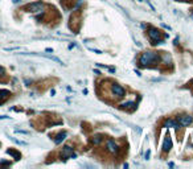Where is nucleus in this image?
Masks as SVG:
<instances>
[{
    "label": "nucleus",
    "instance_id": "f257e3e1",
    "mask_svg": "<svg viewBox=\"0 0 193 169\" xmlns=\"http://www.w3.org/2000/svg\"><path fill=\"white\" fill-rule=\"evenodd\" d=\"M160 60H162V57L156 53V52H144L140 56L139 62H140V65H143V66H150L152 63H159Z\"/></svg>",
    "mask_w": 193,
    "mask_h": 169
},
{
    "label": "nucleus",
    "instance_id": "f03ea898",
    "mask_svg": "<svg viewBox=\"0 0 193 169\" xmlns=\"http://www.w3.org/2000/svg\"><path fill=\"white\" fill-rule=\"evenodd\" d=\"M148 36H150V38L152 41H155V44H160V42H163V40H162V32H160L159 29L153 28V27L148 29Z\"/></svg>",
    "mask_w": 193,
    "mask_h": 169
},
{
    "label": "nucleus",
    "instance_id": "7ed1b4c3",
    "mask_svg": "<svg viewBox=\"0 0 193 169\" xmlns=\"http://www.w3.org/2000/svg\"><path fill=\"white\" fill-rule=\"evenodd\" d=\"M42 8H44V4L41 3V1H34V3H31V4H28V5L24 7L25 11H28V12H33V13L41 12Z\"/></svg>",
    "mask_w": 193,
    "mask_h": 169
},
{
    "label": "nucleus",
    "instance_id": "20e7f679",
    "mask_svg": "<svg viewBox=\"0 0 193 169\" xmlns=\"http://www.w3.org/2000/svg\"><path fill=\"white\" fill-rule=\"evenodd\" d=\"M177 123L181 127H188L193 123V116L190 115H180L177 116Z\"/></svg>",
    "mask_w": 193,
    "mask_h": 169
},
{
    "label": "nucleus",
    "instance_id": "39448f33",
    "mask_svg": "<svg viewBox=\"0 0 193 169\" xmlns=\"http://www.w3.org/2000/svg\"><path fill=\"white\" fill-rule=\"evenodd\" d=\"M111 91H112V94H114V97H116V98H123L126 95L125 89L122 87L120 84H118V83L112 84V86H111Z\"/></svg>",
    "mask_w": 193,
    "mask_h": 169
},
{
    "label": "nucleus",
    "instance_id": "423d86ee",
    "mask_svg": "<svg viewBox=\"0 0 193 169\" xmlns=\"http://www.w3.org/2000/svg\"><path fill=\"white\" fill-rule=\"evenodd\" d=\"M68 157H72V159H75L77 157V155L73 152V148L69 147V145H66V147L62 148V152H61V159L62 160H66Z\"/></svg>",
    "mask_w": 193,
    "mask_h": 169
},
{
    "label": "nucleus",
    "instance_id": "0eeeda50",
    "mask_svg": "<svg viewBox=\"0 0 193 169\" xmlns=\"http://www.w3.org/2000/svg\"><path fill=\"white\" fill-rule=\"evenodd\" d=\"M106 148H107V151H109V152H111V153H116V152L119 151L118 144H116L114 140H111V139H109V140H107Z\"/></svg>",
    "mask_w": 193,
    "mask_h": 169
},
{
    "label": "nucleus",
    "instance_id": "6e6552de",
    "mask_svg": "<svg viewBox=\"0 0 193 169\" xmlns=\"http://www.w3.org/2000/svg\"><path fill=\"white\" fill-rule=\"evenodd\" d=\"M163 125H164L165 128H176V129H179L181 127V125L177 123V120H173V119H167Z\"/></svg>",
    "mask_w": 193,
    "mask_h": 169
},
{
    "label": "nucleus",
    "instance_id": "1a4fd4ad",
    "mask_svg": "<svg viewBox=\"0 0 193 169\" xmlns=\"http://www.w3.org/2000/svg\"><path fill=\"white\" fill-rule=\"evenodd\" d=\"M172 148V140H171V136L169 135H167L164 138V141H163V149H164V152H169Z\"/></svg>",
    "mask_w": 193,
    "mask_h": 169
},
{
    "label": "nucleus",
    "instance_id": "9d476101",
    "mask_svg": "<svg viewBox=\"0 0 193 169\" xmlns=\"http://www.w3.org/2000/svg\"><path fill=\"white\" fill-rule=\"evenodd\" d=\"M66 136H68V132H65V131H64V132H60V134L57 135L56 138H54V143H56L57 145L61 144V143H62V141L66 139Z\"/></svg>",
    "mask_w": 193,
    "mask_h": 169
},
{
    "label": "nucleus",
    "instance_id": "9b49d317",
    "mask_svg": "<svg viewBox=\"0 0 193 169\" xmlns=\"http://www.w3.org/2000/svg\"><path fill=\"white\" fill-rule=\"evenodd\" d=\"M135 106H136V103H135V102H131V100L125 102V103L120 104V107H122V108H125V110H130V108H132V107H135Z\"/></svg>",
    "mask_w": 193,
    "mask_h": 169
},
{
    "label": "nucleus",
    "instance_id": "f8f14e48",
    "mask_svg": "<svg viewBox=\"0 0 193 169\" xmlns=\"http://www.w3.org/2000/svg\"><path fill=\"white\" fill-rule=\"evenodd\" d=\"M7 153L11 155V156H13V159H15V160H20V157H21V155H20L19 152L12 151V149H8V151H7Z\"/></svg>",
    "mask_w": 193,
    "mask_h": 169
},
{
    "label": "nucleus",
    "instance_id": "ddd939ff",
    "mask_svg": "<svg viewBox=\"0 0 193 169\" xmlns=\"http://www.w3.org/2000/svg\"><path fill=\"white\" fill-rule=\"evenodd\" d=\"M10 97V91L8 90H0V99H5Z\"/></svg>",
    "mask_w": 193,
    "mask_h": 169
},
{
    "label": "nucleus",
    "instance_id": "4468645a",
    "mask_svg": "<svg viewBox=\"0 0 193 169\" xmlns=\"http://www.w3.org/2000/svg\"><path fill=\"white\" fill-rule=\"evenodd\" d=\"M101 140H102V138H101V136H98V135H96V136H94L93 139H91V143H93V144H99L101 143Z\"/></svg>",
    "mask_w": 193,
    "mask_h": 169
},
{
    "label": "nucleus",
    "instance_id": "2eb2a0df",
    "mask_svg": "<svg viewBox=\"0 0 193 169\" xmlns=\"http://www.w3.org/2000/svg\"><path fill=\"white\" fill-rule=\"evenodd\" d=\"M11 140L15 141L16 144H19V145H28V143H25V141H21V140H17V139H15V138H11Z\"/></svg>",
    "mask_w": 193,
    "mask_h": 169
},
{
    "label": "nucleus",
    "instance_id": "dca6fc26",
    "mask_svg": "<svg viewBox=\"0 0 193 169\" xmlns=\"http://www.w3.org/2000/svg\"><path fill=\"white\" fill-rule=\"evenodd\" d=\"M16 134H23V135H28L29 132L28 131H24V129H15Z\"/></svg>",
    "mask_w": 193,
    "mask_h": 169
},
{
    "label": "nucleus",
    "instance_id": "f3484780",
    "mask_svg": "<svg viewBox=\"0 0 193 169\" xmlns=\"http://www.w3.org/2000/svg\"><path fill=\"white\" fill-rule=\"evenodd\" d=\"M3 75H5V70H4V67L0 66V77H3Z\"/></svg>",
    "mask_w": 193,
    "mask_h": 169
},
{
    "label": "nucleus",
    "instance_id": "a211bd4d",
    "mask_svg": "<svg viewBox=\"0 0 193 169\" xmlns=\"http://www.w3.org/2000/svg\"><path fill=\"white\" fill-rule=\"evenodd\" d=\"M90 50H91V52H94V53H96V54H101V53H102L101 50H98V49H93V48H90Z\"/></svg>",
    "mask_w": 193,
    "mask_h": 169
},
{
    "label": "nucleus",
    "instance_id": "6ab92c4d",
    "mask_svg": "<svg viewBox=\"0 0 193 169\" xmlns=\"http://www.w3.org/2000/svg\"><path fill=\"white\" fill-rule=\"evenodd\" d=\"M150 159V151H147L146 152V160H148Z\"/></svg>",
    "mask_w": 193,
    "mask_h": 169
},
{
    "label": "nucleus",
    "instance_id": "aec40b11",
    "mask_svg": "<svg viewBox=\"0 0 193 169\" xmlns=\"http://www.w3.org/2000/svg\"><path fill=\"white\" fill-rule=\"evenodd\" d=\"M1 119H10V116H5V115H1L0 116V120Z\"/></svg>",
    "mask_w": 193,
    "mask_h": 169
},
{
    "label": "nucleus",
    "instance_id": "412c9836",
    "mask_svg": "<svg viewBox=\"0 0 193 169\" xmlns=\"http://www.w3.org/2000/svg\"><path fill=\"white\" fill-rule=\"evenodd\" d=\"M140 27H142L143 29H146V28H147V25H146V24H140Z\"/></svg>",
    "mask_w": 193,
    "mask_h": 169
},
{
    "label": "nucleus",
    "instance_id": "4be33fe9",
    "mask_svg": "<svg viewBox=\"0 0 193 169\" xmlns=\"http://www.w3.org/2000/svg\"><path fill=\"white\" fill-rule=\"evenodd\" d=\"M19 1H21V0H13V3H19Z\"/></svg>",
    "mask_w": 193,
    "mask_h": 169
}]
</instances>
